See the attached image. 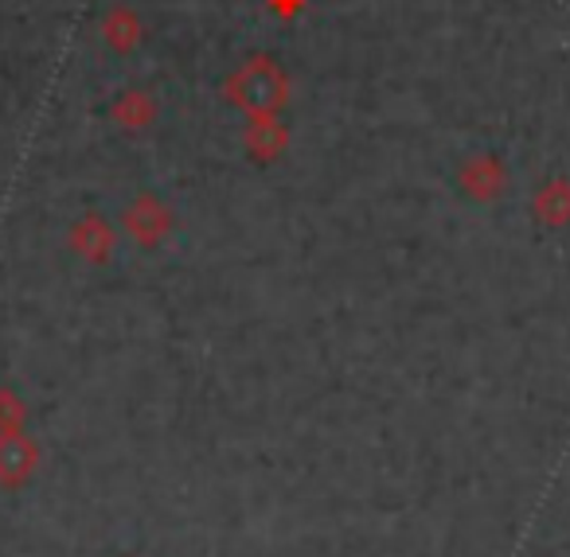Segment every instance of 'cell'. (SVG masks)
<instances>
[{"label":"cell","mask_w":570,"mask_h":557,"mask_svg":"<svg viewBox=\"0 0 570 557\" xmlns=\"http://www.w3.org/2000/svg\"><path fill=\"white\" fill-rule=\"evenodd\" d=\"M223 95L246 118H266V113H277L289 102V79H285V71L269 56H254L223 82Z\"/></svg>","instance_id":"obj_1"},{"label":"cell","mask_w":570,"mask_h":557,"mask_svg":"<svg viewBox=\"0 0 570 557\" xmlns=\"http://www.w3.org/2000/svg\"><path fill=\"white\" fill-rule=\"evenodd\" d=\"M461 188H465V196L481 199V203L497 199L508 188V168L492 152H481V157L465 160V168H461Z\"/></svg>","instance_id":"obj_2"},{"label":"cell","mask_w":570,"mask_h":557,"mask_svg":"<svg viewBox=\"0 0 570 557\" xmlns=\"http://www.w3.org/2000/svg\"><path fill=\"white\" fill-rule=\"evenodd\" d=\"M126 227L134 230L145 246H153V242H160V238H165L168 227H173V211H168L165 203H157L153 196H141L126 211Z\"/></svg>","instance_id":"obj_3"},{"label":"cell","mask_w":570,"mask_h":557,"mask_svg":"<svg viewBox=\"0 0 570 557\" xmlns=\"http://www.w3.org/2000/svg\"><path fill=\"white\" fill-rule=\"evenodd\" d=\"M243 145L250 157L274 160V157H282V149L289 145V133H285V126L277 121V113H266V118H250V126H246V133H243Z\"/></svg>","instance_id":"obj_4"},{"label":"cell","mask_w":570,"mask_h":557,"mask_svg":"<svg viewBox=\"0 0 570 557\" xmlns=\"http://www.w3.org/2000/svg\"><path fill=\"white\" fill-rule=\"evenodd\" d=\"M141 36H145V28H141V20H137V12H129V9H110L106 12V20H102V40L110 43L118 56H129V51L141 43Z\"/></svg>","instance_id":"obj_5"},{"label":"cell","mask_w":570,"mask_h":557,"mask_svg":"<svg viewBox=\"0 0 570 557\" xmlns=\"http://www.w3.org/2000/svg\"><path fill=\"white\" fill-rule=\"evenodd\" d=\"M110 118L118 121L121 129H145L157 118V106H153V98L145 95V90H126V95H118V102H114Z\"/></svg>","instance_id":"obj_6"},{"label":"cell","mask_w":570,"mask_h":557,"mask_svg":"<svg viewBox=\"0 0 570 557\" xmlns=\"http://www.w3.org/2000/svg\"><path fill=\"white\" fill-rule=\"evenodd\" d=\"M75 246H79V253L82 258H90V261H106L110 258V250H114V235H110V227H106L102 219H82L79 227H75Z\"/></svg>","instance_id":"obj_7"},{"label":"cell","mask_w":570,"mask_h":557,"mask_svg":"<svg viewBox=\"0 0 570 557\" xmlns=\"http://www.w3.org/2000/svg\"><path fill=\"white\" fill-rule=\"evenodd\" d=\"M531 207H535V211L543 215V222H551V227L570 222V180H551L531 199Z\"/></svg>","instance_id":"obj_8"},{"label":"cell","mask_w":570,"mask_h":557,"mask_svg":"<svg viewBox=\"0 0 570 557\" xmlns=\"http://www.w3.org/2000/svg\"><path fill=\"white\" fill-rule=\"evenodd\" d=\"M305 4H309V0H269V9H274L277 17H285V20L297 17V12H302Z\"/></svg>","instance_id":"obj_9"}]
</instances>
